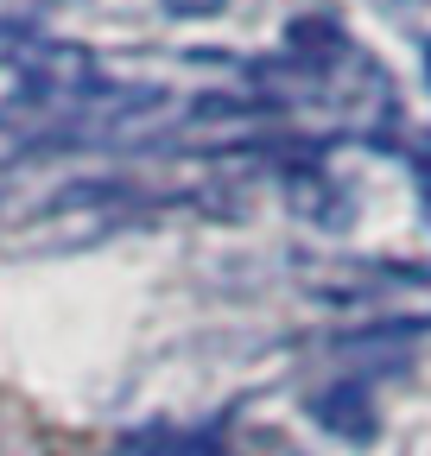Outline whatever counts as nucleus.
Returning a JSON list of instances; mask_svg holds the SVG:
<instances>
[{
	"mask_svg": "<svg viewBox=\"0 0 431 456\" xmlns=\"http://www.w3.org/2000/svg\"><path fill=\"white\" fill-rule=\"evenodd\" d=\"M419 159H425V178H419V203H425V222H431V134H425Z\"/></svg>",
	"mask_w": 431,
	"mask_h": 456,
	"instance_id": "6",
	"label": "nucleus"
},
{
	"mask_svg": "<svg viewBox=\"0 0 431 456\" xmlns=\"http://www.w3.org/2000/svg\"><path fill=\"white\" fill-rule=\"evenodd\" d=\"M166 7H172L178 20H203V13H223L229 0H166Z\"/></svg>",
	"mask_w": 431,
	"mask_h": 456,
	"instance_id": "5",
	"label": "nucleus"
},
{
	"mask_svg": "<svg viewBox=\"0 0 431 456\" xmlns=\"http://www.w3.org/2000/svg\"><path fill=\"white\" fill-rule=\"evenodd\" d=\"M0 64H13L32 89H89V83H95L89 57L51 45V38H38V32H7V26H0Z\"/></svg>",
	"mask_w": 431,
	"mask_h": 456,
	"instance_id": "1",
	"label": "nucleus"
},
{
	"mask_svg": "<svg viewBox=\"0 0 431 456\" xmlns=\"http://www.w3.org/2000/svg\"><path fill=\"white\" fill-rule=\"evenodd\" d=\"M115 456H223V437L216 431H172V425H152L115 444Z\"/></svg>",
	"mask_w": 431,
	"mask_h": 456,
	"instance_id": "3",
	"label": "nucleus"
},
{
	"mask_svg": "<svg viewBox=\"0 0 431 456\" xmlns=\"http://www.w3.org/2000/svg\"><path fill=\"white\" fill-rule=\"evenodd\" d=\"M311 419H317L323 431L349 437V444H374V431H381L368 387H355V380H343V387H323V393L311 399Z\"/></svg>",
	"mask_w": 431,
	"mask_h": 456,
	"instance_id": "2",
	"label": "nucleus"
},
{
	"mask_svg": "<svg viewBox=\"0 0 431 456\" xmlns=\"http://www.w3.org/2000/svg\"><path fill=\"white\" fill-rule=\"evenodd\" d=\"M292 51H298V57H311V51H317V57H343V32H337L330 20H298V26H292Z\"/></svg>",
	"mask_w": 431,
	"mask_h": 456,
	"instance_id": "4",
	"label": "nucleus"
},
{
	"mask_svg": "<svg viewBox=\"0 0 431 456\" xmlns=\"http://www.w3.org/2000/svg\"><path fill=\"white\" fill-rule=\"evenodd\" d=\"M425 77H431V51H425Z\"/></svg>",
	"mask_w": 431,
	"mask_h": 456,
	"instance_id": "7",
	"label": "nucleus"
}]
</instances>
